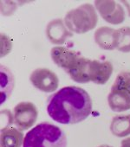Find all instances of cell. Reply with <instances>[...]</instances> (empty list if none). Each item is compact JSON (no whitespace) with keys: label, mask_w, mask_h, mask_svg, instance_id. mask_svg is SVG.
<instances>
[{"label":"cell","mask_w":130,"mask_h":147,"mask_svg":"<svg viewBox=\"0 0 130 147\" xmlns=\"http://www.w3.org/2000/svg\"><path fill=\"white\" fill-rule=\"evenodd\" d=\"M92 112V100L83 88L69 86L52 94L47 100V113L56 122L73 125L85 120Z\"/></svg>","instance_id":"6da1fadb"},{"label":"cell","mask_w":130,"mask_h":147,"mask_svg":"<svg viewBox=\"0 0 130 147\" xmlns=\"http://www.w3.org/2000/svg\"><path fill=\"white\" fill-rule=\"evenodd\" d=\"M23 147H67V138L59 126L42 122L26 133Z\"/></svg>","instance_id":"7a4b0ae2"},{"label":"cell","mask_w":130,"mask_h":147,"mask_svg":"<svg viewBox=\"0 0 130 147\" xmlns=\"http://www.w3.org/2000/svg\"><path fill=\"white\" fill-rule=\"evenodd\" d=\"M98 23L95 8L91 4H83L70 10L64 17V24L74 33L84 34L94 28Z\"/></svg>","instance_id":"3957f363"},{"label":"cell","mask_w":130,"mask_h":147,"mask_svg":"<svg viewBox=\"0 0 130 147\" xmlns=\"http://www.w3.org/2000/svg\"><path fill=\"white\" fill-rule=\"evenodd\" d=\"M108 103L116 113L130 109V71L124 70L117 75L108 95Z\"/></svg>","instance_id":"277c9868"},{"label":"cell","mask_w":130,"mask_h":147,"mask_svg":"<svg viewBox=\"0 0 130 147\" xmlns=\"http://www.w3.org/2000/svg\"><path fill=\"white\" fill-rule=\"evenodd\" d=\"M14 125L20 131L30 129L36 123L38 111L35 104L30 101H22L13 109Z\"/></svg>","instance_id":"5b68a950"},{"label":"cell","mask_w":130,"mask_h":147,"mask_svg":"<svg viewBox=\"0 0 130 147\" xmlns=\"http://www.w3.org/2000/svg\"><path fill=\"white\" fill-rule=\"evenodd\" d=\"M30 81L37 89L43 93L55 92L59 85V78L56 74L45 67L35 69L30 74Z\"/></svg>","instance_id":"8992f818"},{"label":"cell","mask_w":130,"mask_h":147,"mask_svg":"<svg viewBox=\"0 0 130 147\" xmlns=\"http://www.w3.org/2000/svg\"><path fill=\"white\" fill-rule=\"evenodd\" d=\"M95 7L101 17L111 24H120L125 20V11L121 5L114 1L96 0Z\"/></svg>","instance_id":"52a82bcc"},{"label":"cell","mask_w":130,"mask_h":147,"mask_svg":"<svg viewBox=\"0 0 130 147\" xmlns=\"http://www.w3.org/2000/svg\"><path fill=\"white\" fill-rule=\"evenodd\" d=\"M50 55L55 64L62 67L67 74L77 65L82 57V55L76 50L62 46L52 48Z\"/></svg>","instance_id":"ba28073f"},{"label":"cell","mask_w":130,"mask_h":147,"mask_svg":"<svg viewBox=\"0 0 130 147\" xmlns=\"http://www.w3.org/2000/svg\"><path fill=\"white\" fill-rule=\"evenodd\" d=\"M113 70L114 67L108 61L91 60L89 68L90 82L98 85H104L109 80Z\"/></svg>","instance_id":"9c48e42d"},{"label":"cell","mask_w":130,"mask_h":147,"mask_svg":"<svg viewBox=\"0 0 130 147\" xmlns=\"http://www.w3.org/2000/svg\"><path fill=\"white\" fill-rule=\"evenodd\" d=\"M46 36L52 44L61 45L66 42L69 37L73 36V33L65 25L62 19L56 18L47 24Z\"/></svg>","instance_id":"30bf717a"},{"label":"cell","mask_w":130,"mask_h":147,"mask_svg":"<svg viewBox=\"0 0 130 147\" xmlns=\"http://www.w3.org/2000/svg\"><path fill=\"white\" fill-rule=\"evenodd\" d=\"M95 43L102 49L113 50L116 49V30L102 26L98 28L94 35Z\"/></svg>","instance_id":"8fae6325"},{"label":"cell","mask_w":130,"mask_h":147,"mask_svg":"<svg viewBox=\"0 0 130 147\" xmlns=\"http://www.w3.org/2000/svg\"><path fill=\"white\" fill-rule=\"evenodd\" d=\"M24 139V134L19 129L12 126L4 128L0 133V147H21Z\"/></svg>","instance_id":"7c38bea8"},{"label":"cell","mask_w":130,"mask_h":147,"mask_svg":"<svg viewBox=\"0 0 130 147\" xmlns=\"http://www.w3.org/2000/svg\"><path fill=\"white\" fill-rule=\"evenodd\" d=\"M91 60L82 56L77 65L68 73L71 80L77 83H87L90 82L89 68Z\"/></svg>","instance_id":"4fadbf2b"},{"label":"cell","mask_w":130,"mask_h":147,"mask_svg":"<svg viewBox=\"0 0 130 147\" xmlns=\"http://www.w3.org/2000/svg\"><path fill=\"white\" fill-rule=\"evenodd\" d=\"M1 71H0V80H1V105L5 102L11 96L15 85V79L11 70L1 65Z\"/></svg>","instance_id":"5bb4252c"},{"label":"cell","mask_w":130,"mask_h":147,"mask_svg":"<svg viewBox=\"0 0 130 147\" xmlns=\"http://www.w3.org/2000/svg\"><path fill=\"white\" fill-rule=\"evenodd\" d=\"M110 131L113 135L122 138L130 134V114L117 115L110 124Z\"/></svg>","instance_id":"9a60e30c"},{"label":"cell","mask_w":130,"mask_h":147,"mask_svg":"<svg viewBox=\"0 0 130 147\" xmlns=\"http://www.w3.org/2000/svg\"><path fill=\"white\" fill-rule=\"evenodd\" d=\"M116 49L123 53L130 52V27L116 30Z\"/></svg>","instance_id":"2e32d148"},{"label":"cell","mask_w":130,"mask_h":147,"mask_svg":"<svg viewBox=\"0 0 130 147\" xmlns=\"http://www.w3.org/2000/svg\"><path fill=\"white\" fill-rule=\"evenodd\" d=\"M14 123V116L10 110H2L1 111V129L7 128L12 126Z\"/></svg>","instance_id":"e0dca14e"},{"label":"cell","mask_w":130,"mask_h":147,"mask_svg":"<svg viewBox=\"0 0 130 147\" xmlns=\"http://www.w3.org/2000/svg\"><path fill=\"white\" fill-rule=\"evenodd\" d=\"M1 42H2V46H1V56H5V55H7L10 51L8 50V49L6 48V46H8L9 48L12 49V42L10 40V38L4 34H1Z\"/></svg>","instance_id":"ac0fdd59"},{"label":"cell","mask_w":130,"mask_h":147,"mask_svg":"<svg viewBox=\"0 0 130 147\" xmlns=\"http://www.w3.org/2000/svg\"><path fill=\"white\" fill-rule=\"evenodd\" d=\"M121 147H130V137L121 140Z\"/></svg>","instance_id":"d6986e66"},{"label":"cell","mask_w":130,"mask_h":147,"mask_svg":"<svg viewBox=\"0 0 130 147\" xmlns=\"http://www.w3.org/2000/svg\"><path fill=\"white\" fill-rule=\"evenodd\" d=\"M121 3L127 7V13H128V16L130 17V1H121Z\"/></svg>","instance_id":"ffe728a7"},{"label":"cell","mask_w":130,"mask_h":147,"mask_svg":"<svg viewBox=\"0 0 130 147\" xmlns=\"http://www.w3.org/2000/svg\"><path fill=\"white\" fill-rule=\"evenodd\" d=\"M98 147H113V146L108 145V144H102V145H100V146H98Z\"/></svg>","instance_id":"44dd1931"}]
</instances>
